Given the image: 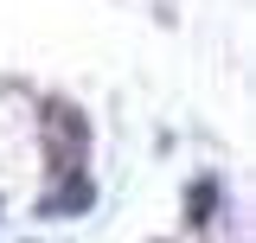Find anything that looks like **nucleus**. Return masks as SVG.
<instances>
[{
    "label": "nucleus",
    "mask_w": 256,
    "mask_h": 243,
    "mask_svg": "<svg viewBox=\"0 0 256 243\" xmlns=\"http://www.w3.org/2000/svg\"><path fill=\"white\" fill-rule=\"evenodd\" d=\"M212 212H218V180H198V186L186 192V218H192V224H205Z\"/></svg>",
    "instance_id": "nucleus-2"
},
{
    "label": "nucleus",
    "mask_w": 256,
    "mask_h": 243,
    "mask_svg": "<svg viewBox=\"0 0 256 243\" xmlns=\"http://www.w3.org/2000/svg\"><path fill=\"white\" fill-rule=\"evenodd\" d=\"M90 198H96V186H90V180H70V186H64V192H58V198H45L38 212H84Z\"/></svg>",
    "instance_id": "nucleus-1"
}]
</instances>
